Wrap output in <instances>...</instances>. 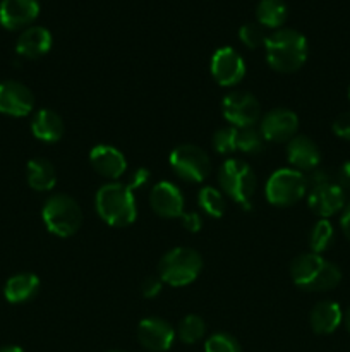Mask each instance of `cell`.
I'll list each match as a JSON object with an SVG mask.
<instances>
[{
  "label": "cell",
  "mask_w": 350,
  "mask_h": 352,
  "mask_svg": "<svg viewBox=\"0 0 350 352\" xmlns=\"http://www.w3.org/2000/svg\"><path fill=\"white\" fill-rule=\"evenodd\" d=\"M161 289H163V280L160 277L144 278L143 285H141V292L144 298H156Z\"/></svg>",
  "instance_id": "d6a6232c"
},
{
  "label": "cell",
  "mask_w": 350,
  "mask_h": 352,
  "mask_svg": "<svg viewBox=\"0 0 350 352\" xmlns=\"http://www.w3.org/2000/svg\"><path fill=\"white\" fill-rule=\"evenodd\" d=\"M223 117L232 124L233 127H254L259 120L261 107L257 98H254L247 91H232L223 98L222 102Z\"/></svg>",
  "instance_id": "30bf717a"
},
{
  "label": "cell",
  "mask_w": 350,
  "mask_h": 352,
  "mask_svg": "<svg viewBox=\"0 0 350 352\" xmlns=\"http://www.w3.org/2000/svg\"><path fill=\"white\" fill-rule=\"evenodd\" d=\"M148 179H150V172L146 170V168H137L136 172H134L132 175H130L129 182H127V186H129L132 191H136V189L143 188L144 184L148 182Z\"/></svg>",
  "instance_id": "e575fe53"
},
{
  "label": "cell",
  "mask_w": 350,
  "mask_h": 352,
  "mask_svg": "<svg viewBox=\"0 0 350 352\" xmlns=\"http://www.w3.org/2000/svg\"><path fill=\"white\" fill-rule=\"evenodd\" d=\"M287 160L295 170H316L321 162V151L318 144L307 136H294L288 141Z\"/></svg>",
  "instance_id": "ac0fdd59"
},
{
  "label": "cell",
  "mask_w": 350,
  "mask_h": 352,
  "mask_svg": "<svg viewBox=\"0 0 350 352\" xmlns=\"http://www.w3.org/2000/svg\"><path fill=\"white\" fill-rule=\"evenodd\" d=\"M170 167L187 182H202L211 172L208 153L194 144H180L170 153Z\"/></svg>",
  "instance_id": "9c48e42d"
},
{
  "label": "cell",
  "mask_w": 350,
  "mask_h": 352,
  "mask_svg": "<svg viewBox=\"0 0 350 352\" xmlns=\"http://www.w3.org/2000/svg\"><path fill=\"white\" fill-rule=\"evenodd\" d=\"M211 76L220 86H235L246 76V62L233 48L222 47L211 57Z\"/></svg>",
  "instance_id": "8fae6325"
},
{
  "label": "cell",
  "mask_w": 350,
  "mask_h": 352,
  "mask_svg": "<svg viewBox=\"0 0 350 352\" xmlns=\"http://www.w3.org/2000/svg\"><path fill=\"white\" fill-rule=\"evenodd\" d=\"M31 133L43 143H55L64 136L62 117L50 109L38 110L31 120Z\"/></svg>",
  "instance_id": "ffe728a7"
},
{
  "label": "cell",
  "mask_w": 350,
  "mask_h": 352,
  "mask_svg": "<svg viewBox=\"0 0 350 352\" xmlns=\"http://www.w3.org/2000/svg\"><path fill=\"white\" fill-rule=\"evenodd\" d=\"M41 217L51 234L58 237H71L82 223V212L78 201L67 195H54L47 199Z\"/></svg>",
  "instance_id": "8992f818"
},
{
  "label": "cell",
  "mask_w": 350,
  "mask_h": 352,
  "mask_svg": "<svg viewBox=\"0 0 350 352\" xmlns=\"http://www.w3.org/2000/svg\"><path fill=\"white\" fill-rule=\"evenodd\" d=\"M150 205L163 219H180L184 213V196L180 189L168 181H161L151 189Z\"/></svg>",
  "instance_id": "9a60e30c"
},
{
  "label": "cell",
  "mask_w": 350,
  "mask_h": 352,
  "mask_svg": "<svg viewBox=\"0 0 350 352\" xmlns=\"http://www.w3.org/2000/svg\"><path fill=\"white\" fill-rule=\"evenodd\" d=\"M182 220V226L189 230V232H198L199 229L202 227V220L198 213L191 212V213H182L180 217Z\"/></svg>",
  "instance_id": "836d02e7"
},
{
  "label": "cell",
  "mask_w": 350,
  "mask_h": 352,
  "mask_svg": "<svg viewBox=\"0 0 350 352\" xmlns=\"http://www.w3.org/2000/svg\"><path fill=\"white\" fill-rule=\"evenodd\" d=\"M335 241V230L333 226L329 223V220L321 219L316 222V226L312 227L311 236H309V246H311V253L321 254L331 246V243Z\"/></svg>",
  "instance_id": "484cf974"
},
{
  "label": "cell",
  "mask_w": 350,
  "mask_h": 352,
  "mask_svg": "<svg viewBox=\"0 0 350 352\" xmlns=\"http://www.w3.org/2000/svg\"><path fill=\"white\" fill-rule=\"evenodd\" d=\"M213 148L222 155L237 151V127L230 126L216 131L213 136Z\"/></svg>",
  "instance_id": "f546056e"
},
{
  "label": "cell",
  "mask_w": 350,
  "mask_h": 352,
  "mask_svg": "<svg viewBox=\"0 0 350 352\" xmlns=\"http://www.w3.org/2000/svg\"><path fill=\"white\" fill-rule=\"evenodd\" d=\"M343 320L342 308L333 301H321L311 309L309 323L319 336H329L340 327Z\"/></svg>",
  "instance_id": "44dd1931"
},
{
  "label": "cell",
  "mask_w": 350,
  "mask_h": 352,
  "mask_svg": "<svg viewBox=\"0 0 350 352\" xmlns=\"http://www.w3.org/2000/svg\"><path fill=\"white\" fill-rule=\"evenodd\" d=\"M287 3L283 0H261L256 7L257 23L271 30H280L287 19Z\"/></svg>",
  "instance_id": "cb8c5ba5"
},
{
  "label": "cell",
  "mask_w": 350,
  "mask_h": 352,
  "mask_svg": "<svg viewBox=\"0 0 350 352\" xmlns=\"http://www.w3.org/2000/svg\"><path fill=\"white\" fill-rule=\"evenodd\" d=\"M198 201L199 206L205 210L206 215L213 217V219L223 217V213H225L226 210L225 196H223L216 188H211V186H206V188H202L201 191H199Z\"/></svg>",
  "instance_id": "d4e9b609"
},
{
  "label": "cell",
  "mask_w": 350,
  "mask_h": 352,
  "mask_svg": "<svg viewBox=\"0 0 350 352\" xmlns=\"http://www.w3.org/2000/svg\"><path fill=\"white\" fill-rule=\"evenodd\" d=\"M264 150V138L261 131L254 127H237V151H242L247 155H256Z\"/></svg>",
  "instance_id": "83f0119b"
},
{
  "label": "cell",
  "mask_w": 350,
  "mask_h": 352,
  "mask_svg": "<svg viewBox=\"0 0 350 352\" xmlns=\"http://www.w3.org/2000/svg\"><path fill=\"white\" fill-rule=\"evenodd\" d=\"M299 117L288 109H275L268 112L261 120V134L264 141L285 143L297 134Z\"/></svg>",
  "instance_id": "7c38bea8"
},
{
  "label": "cell",
  "mask_w": 350,
  "mask_h": 352,
  "mask_svg": "<svg viewBox=\"0 0 350 352\" xmlns=\"http://www.w3.org/2000/svg\"><path fill=\"white\" fill-rule=\"evenodd\" d=\"M266 60L271 69L278 72L299 71L307 60V40L302 33L292 28H280L266 38L264 43Z\"/></svg>",
  "instance_id": "6da1fadb"
},
{
  "label": "cell",
  "mask_w": 350,
  "mask_h": 352,
  "mask_svg": "<svg viewBox=\"0 0 350 352\" xmlns=\"http://www.w3.org/2000/svg\"><path fill=\"white\" fill-rule=\"evenodd\" d=\"M54 38L43 26H30L19 34L16 43V52L24 58L43 57L51 48Z\"/></svg>",
  "instance_id": "d6986e66"
},
{
  "label": "cell",
  "mask_w": 350,
  "mask_h": 352,
  "mask_svg": "<svg viewBox=\"0 0 350 352\" xmlns=\"http://www.w3.org/2000/svg\"><path fill=\"white\" fill-rule=\"evenodd\" d=\"M336 182H338L340 188H342L343 191H350V162H345V164L340 167Z\"/></svg>",
  "instance_id": "d590c367"
},
{
  "label": "cell",
  "mask_w": 350,
  "mask_h": 352,
  "mask_svg": "<svg viewBox=\"0 0 350 352\" xmlns=\"http://www.w3.org/2000/svg\"><path fill=\"white\" fill-rule=\"evenodd\" d=\"M27 184L34 191H51L57 184V172L47 158H33L27 164Z\"/></svg>",
  "instance_id": "603a6c76"
},
{
  "label": "cell",
  "mask_w": 350,
  "mask_h": 352,
  "mask_svg": "<svg viewBox=\"0 0 350 352\" xmlns=\"http://www.w3.org/2000/svg\"><path fill=\"white\" fill-rule=\"evenodd\" d=\"M40 289V278L34 274H17L5 282L3 296L12 305H21L38 294Z\"/></svg>",
  "instance_id": "7402d4cb"
},
{
  "label": "cell",
  "mask_w": 350,
  "mask_h": 352,
  "mask_svg": "<svg viewBox=\"0 0 350 352\" xmlns=\"http://www.w3.org/2000/svg\"><path fill=\"white\" fill-rule=\"evenodd\" d=\"M178 339L184 344H196L205 337L206 323L201 316L187 315L180 323H178Z\"/></svg>",
  "instance_id": "4316f807"
},
{
  "label": "cell",
  "mask_w": 350,
  "mask_h": 352,
  "mask_svg": "<svg viewBox=\"0 0 350 352\" xmlns=\"http://www.w3.org/2000/svg\"><path fill=\"white\" fill-rule=\"evenodd\" d=\"M137 340L144 349L151 352H165L175 340V330L167 320L144 318L137 325Z\"/></svg>",
  "instance_id": "4fadbf2b"
},
{
  "label": "cell",
  "mask_w": 350,
  "mask_h": 352,
  "mask_svg": "<svg viewBox=\"0 0 350 352\" xmlns=\"http://www.w3.org/2000/svg\"><path fill=\"white\" fill-rule=\"evenodd\" d=\"M34 96L26 85L19 81L0 82V113L10 117H24L31 113Z\"/></svg>",
  "instance_id": "5bb4252c"
},
{
  "label": "cell",
  "mask_w": 350,
  "mask_h": 352,
  "mask_svg": "<svg viewBox=\"0 0 350 352\" xmlns=\"http://www.w3.org/2000/svg\"><path fill=\"white\" fill-rule=\"evenodd\" d=\"M96 212L112 227H127L136 220L137 206L134 191L127 184L108 182L96 192Z\"/></svg>",
  "instance_id": "3957f363"
},
{
  "label": "cell",
  "mask_w": 350,
  "mask_h": 352,
  "mask_svg": "<svg viewBox=\"0 0 350 352\" xmlns=\"http://www.w3.org/2000/svg\"><path fill=\"white\" fill-rule=\"evenodd\" d=\"M340 226H342L343 234H345L347 239L350 241V203L343 208L342 219H340Z\"/></svg>",
  "instance_id": "8d00e7d4"
},
{
  "label": "cell",
  "mask_w": 350,
  "mask_h": 352,
  "mask_svg": "<svg viewBox=\"0 0 350 352\" xmlns=\"http://www.w3.org/2000/svg\"><path fill=\"white\" fill-rule=\"evenodd\" d=\"M307 179V205L321 219L335 215L345 208V191L326 172L314 170Z\"/></svg>",
  "instance_id": "5b68a950"
},
{
  "label": "cell",
  "mask_w": 350,
  "mask_h": 352,
  "mask_svg": "<svg viewBox=\"0 0 350 352\" xmlns=\"http://www.w3.org/2000/svg\"><path fill=\"white\" fill-rule=\"evenodd\" d=\"M113 352H117V351H113Z\"/></svg>",
  "instance_id": "60d3db41"
},
{
  "label": "cell",
  "mask_w": 350,
  "mask_h": 352,
  "mask_svg": "<svg viewBox=\"0 0 350 352\" xmlns=\"http://www.w3.org/2000/svg\"><path fill=\"white\" fill-rule=\"evenodd\" d=\"M333 133L340 138V140L350 141V112L342 113L333 122Z\"/></svg>",
  "instance_id": "1f68e13d"
},
{
  "label": "cell",
  "mask_w": 350,
  "mask_h": 352,
  "mask_svg": "<svg viewBox=\"0 0 350 352\" xmlns=\"http://www.w3.org/2000/svg\"><path fill=\"white\" fill-rule=\"evenodd\" d=\"M266 199L275 206H292L307 192V179L295 168H280L268 179Z\"/></svg>",
  "instance_id": "ba28073f"
},
{
  "label": "cell",
  "mask_w": 350,
  "mask_h": 352,
  "mask_svg": "<svg viewBox=\"0 0 350 352\" xmlns=\"http://www.w3.org/2000/svg\"><path fill=\"white\" fill-rule=\"evenodd\" d=\"M345 327H347V330H349V333H350V308L347 309V313H345Z\"/></svg>",
  "instance_id": "f35d334b"
},
{
  "label": "cell",
  "mask_w": 350,
  "mask_h": 352,
  "mask_svg": "<svg viewBox=\"0 0 350 352\" xmlns=\"http://www.w3.org/2000/svg\"><path fill=\"white\" fill-rule=\"evenodd\" d=\"M205 352H242L239 342L229 333H215L205 344Z\"/></svg>",
  "instance_id": "4dcf8cb0"
},
{
  "label": "cell",
  "mask_w": 350,
  "mask_h": 352,
  "mask_svg": "<svg viewBox=\"0 0 350 352\" xmlns=\"http://www.w3.org/2000/svg\"><path fill=\"white\" fill-rule=\"evenodd\" d=\"M89 162H91V167L95 168V172H98L103 177L112 179V181L126 174V157H124L122 151L117 150L115 146H110V144H98V146L93 148L91 153H89Z\"/></svg>",
  "instance_id": "e0dca14e"
},
{
  "label": "cell",
  "mask_w": 350,
  "mask_h": 352,
  "mask_svg": "<svg viewBox=\"0 0 350 352\" xmlns=\"http://www.w3.org/2000/svg\"><path fill=\"white\" fill-rule=\"evenodd\" d=\"M349 98H350V89H349Z\"/></svg>",
  "instance_id": "ab89813d"
},
{
  "label": "cell",
  "mask_w": 350,
  "mask_h": 352,
  "mask_svg": "<svg viewBox=\"0 0 350 352\" xmlns=\"http://www.w3.org/2000/svg\"><path fill=\"white\" fill-rule=\"evenodd\" d=\"M290 275L294 284L307 292L331 291L342 280L340 268L316 253H304L295 258L290 265Z\"/></svg>",
  "instance_id": "7a4b0ae2"
},
{
  "label": "cell",
  "mask_w": 350,
  "mask_h": 352,
  "mask_svg": "<svg viewBox=\"0 0 350 352\" xmlns=\"http://www.w3.org/2000/svg\"><path fill=\"white\" fill-rule=\"evenodd\" d=\"M38 14H40L38 0H2L0 2V24L5 30H23L36 19Z\"/></svg>",
  "instance_id": "2e32d148"
},
{
  "label": "cell",
  "mask_w": 350,
  "mask_h": 352,
  "mask_svg": "<svg viewBox=\"0 0 350 352\" xmlns=\"http://www.w3.org/2000/svg\"><path fill=\"white\" fill-rule=\"evenodd\" d=\"M0 352H24V351L17 346H5V347H0Z\"/></svg>",
  "instance_id": "74e56055"
},
{
  "label": "cell",
  "mask_w": 350,
  "mask_h": 352,
  "mask_svg": "<svg viewBox=\"0 0 350 352\" xmlns=\"http://www.w3.org/2000/svg\"><path fill=\"white\" fill-rule=\"evenodd\" d=\"M239 38L247 48H259L266 43V33L259 23H247L239 30Z\"/></svg>",
  "instance_id": "f1b7e54d"
},
{
  "label": "cell",
  "mask_w": 350,
  "mask_h": 352,
  "mask_svg": "<svg viewBox=\"0 0 350 352\" xmlns=\"http://www.w3.org/2000/svg\"><path fill=\"white\" fill-rule=\"evenodd\" d=\"M218 182L222 191L230 199H233L237 205L249 208L256 191V175L249 165L237 158H230L220 167Z\"/></svg>",
  "instance_id": "52a82bcc"
},
{
  "label": "cell",
  "mask_w": 350,
  "mask_h": 352,
  "mask_svg": "<svg viewBox=\"0 0 350 352\" xmlns=\"http://www.w3.org/2000/svg\"><path fill=\"white\" fill-rule=\"evenodd\" d=\"M201 254L191 248H174L160 261L158 277L172 287H184L192 284L201 274Z\"/></svg>",
  "instance_id": "277c9868"
}]
</instances>
